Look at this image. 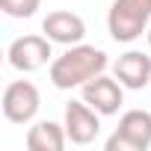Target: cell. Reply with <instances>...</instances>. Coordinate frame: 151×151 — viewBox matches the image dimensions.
<instances>
[{
  "label": "cell",
  "instance_id": "6da1fadb",
  "mask_svg": "<svg viewBox=\"0 0 151 151\" xmlns=\"http://www.w3.org/2000/svg\"><path fill=\"white\" fill-rule=\"evenodd\" d=\"M110 65L107 53L95 45H71L65 53H59L50 68H47V77L56 89H80L83 83L95 80L98 74H104Z\"/></svg>",
  "mask_w": 151,
  "mask_h": 151
},
{
  "label": "cell",
  "instance_id": "7a4b0ae2",
  "mask_svg": "<svg viewBox=\"0 0 151 151\" xmlns=\"http://www.w3.org/2000/svg\"><path fill=\"white\" fill-rule=\"evenodd\" d=\"M151 27V0H113L110 15H107V30L113 42L130 45Z\"/></svg>",
  "mask_w": 151,
  "mask_h": 151
},
{
  "label": "cell",
  "instance_id": "3957f363",
  "mask_svg": "<svg viewBox=\"0 0 151 151\" xmlns=\"http://www.w3.org/2000/svg\"><path fill=\"white\" fill-rule=\"evenodd\" d=\"M107 151H148L151 148V113L127 110L119 119V127L104 142Z\"/></svg>",
  "mask_w": 151,
  "mask_h": 151
},
{
  "label": "cell",
  "instance_id": "277c9868",
  "mask_svg": "<svg viewBox=\"0 0 151 151\" xmlns=\"http://www.w3.org/2000/svg\"><path fill=\"white\" fill-rule=\"evenodd\" d=\"M50 45H53V42H50L47 36H36V33L18 36V39L9 45L6 59H9V65H12L15 71L33 74V71L45 68L47 62H53V47H50Z\"/></svg>",
  "mask_w": 151,
  "mask_h": 151
},
{
  "label": "cell",
  "instance_id": "5b68a950",
  "mask_svg": "<svg viewBox=\"0 0 151 151\" xmlns=\"http://www.w3.org/2000/svg\"><path fill=\"white\" fill-rule=\"evenodd\" d=\"M42 107V95L30 80H12L3 89V116L12 124H30Z\"/></svg>",
  "mask_w": 151,
  "mask_h": 151
},
{
  "label": "cell",
  "instance_id": "8992f818",
  "mask_svg": "<svg viewBox=\"0 0 151 151\" xmlns=\"http://www.w3.org/2000/svg\"><path fill=\"white\" fill-rule=\"evenodd\" d=\"M65 133H68V142L74 145H89L98 139L101 133V113L95 107H89L83 98L80 101H68L65 104Z\"/></svg>",
  "mask_w": 151,
  "mask_h": 151
},
{
  "label": "cell",
  "instance_id": "52a82bcc",
  "mask_svg": "<svg viewBox=\"0 0 151 151\" xmlns=\"http://www.w3.org/2000/svg\"><path fill=\"white\" fill-rule=\"evenodd\" d=\"M80 98L89 107H95L101 116H116L122 110V104H124V86L116 80V74H113V77L98 74L95 80H89V83L80 86Z\"/></svg>",
  "mask_w": 151,
  "mask_h": 151
},
{
  "label": "cell",
  "instance_id": "ba28073f",
  "mask_svg": "<svg viewBox=\"0 0 151 151\" xmlns=\"http://www.w3.org/2000/svg\"><path fill=\"white\" fill-rule=\"evenodd\" d=\"M42 33L53 42V45H80L86 39V21L77 12H68V9H56L47 12V18L42 21Z\"/></svg>",
  "mask_w": 151,
  "mask_h": 151
},
{
  "label": "cell",
  "instance_id": "9c48e42d",
  "mask_svg": "<svg viewBox=\"0 0 151 151\" xmlns=\"http://www.w3.org/2000/svg\"><path fill=\"white\" fill-rule=\"evenodd\" d=\"M113 74L124 89H145L151 86V56L142 50H127L113 62Z\"/></svg>",
  "mask_w": 151,
  "mask_h": 151
},
{
  "label": "cell",
  "instance_id": "30bf717a",
  "mask_svg": "<svg viewBox=\"0 0 151 151\" xmlns=\"http://www.w3.org/2000/svg\"><path fill=\"white\" fill-rule=\"evenodd\" d=\"M68 142V133H65V124L59 122H36L30 130H27V148L30 151H62Z\"/></svg>",
  "mask_w": 151,
  "mask_h": 151
},
{
  "label": "cell",
  "instance_id": "8fae6325",
  "mask_svg": "<svg viewBox=\"0 0 151 151\" xmlns=\"http://www.w3.org/2000/svg\"><path fill=\"white\" fill-rule=\"evenodd\" d=\"M42 6V0H0V9L9 18H33Z\"/></svg>",
  "mask_w": 151,
  "mask_h": 151
},
{
  "label": "cell",
  "instance_id": "7c38bea8",
  "mask_svg": "<svg viewBox=\"0 0 151 151\" xmlns=\"http://www.w3.org/2000/svg\"><path fill=\"white\" fill-rule=\"evenodd\" d=\"M145 36H148V45H151V27H148V33H145Z\"/></svg>",
  "mask_w": 151,
  "mask_h": 151
}]
</instances>
